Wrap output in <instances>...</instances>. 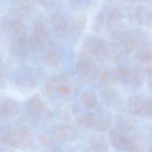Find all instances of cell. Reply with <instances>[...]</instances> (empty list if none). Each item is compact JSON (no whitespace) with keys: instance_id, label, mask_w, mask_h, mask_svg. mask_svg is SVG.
Wrapping results in <instances>:
<instances>
[{"instance_id":"6da1fadb","label":"cell","mask_w":152,"mask_h":152,"mask_svg":"<svg viewBox=\"0 0 152 152\" xmlns=\"http://www.w3.org/2000/svg\"><path fill=\"white\" fill-rule=\"evenodd\" d=\"M85 56L94 59L107 57L110 53V48L106 43L95 37H89L85 41Z\"/></svg>"},{"instance_id":"7a4b0ae2","label":"cell","mask_w":152,"mask_h":152,"mask_svg":"<svg viewBox=\"0 0 152 152\" xmlns=\"http://www.w3.org/2000/svg\"><path fill=\"white\" fill-rule=\"evenodd\" d=\"M8 143L18 149H27L32 144V134L30 131L24 127L14 129L7 136Z\"/></svg>"},{"instance_id":"3957f363","label":"cell","mask_w":152,"mask_h":152,"mask_svg":"<svg viewBox=\"0 0 152 152\" xmlns=\"http://www.w3.org/2000/svg\"><path fill=\"white\" fill-rule=\"evenodd\" d=\"M77 73L86 82H92L98 77L99 71L94 60L87 56H83L77 64Z\"/></svg>"},{"instance_id":"277c9868","label":"cell","mask_w":152,"mask_h":152,"mask_svg":"<svg viewBox=\"0 0 152 152\" xmlns=\"http://www.w3.org/2000/svg\"><path fill=\"white\" fill-rule=\"evenodd\" d=\"M151 102L144 97L135 96L130 99L128 108L134 115L145 118L151 115Z\"/></svg>"},{"instance_id":"5b68a950","label":"cell","mask_w":152,"mask_h":152,"mask_svg":"<svg viewBox=\"0 0 152 152\" xmlns=\"http://www.w3.org/2000/svg\"><path fill=\"white\" fill-rule=\"evenodd\" d=\"M56 137L62 142H72L78 137V131L70 125L59 126L55 129Z\"/></svg>"},{"instance_id":"8992f818","label":"cell","mask_w":152,"mask_h":152,"mask_svg":"<svg viewBox=\"0 0 152 152\" xmlns=\"http://www.w3.org/2000/svg\"><path fill=\"white\" fill-rule=\"evenodd\" d=\"M128 137L125 131L119 128L112 129L110 133V142L112 144L113 147L118 149V150H124L126 149L128 144Z\"/></svg>"},{"instance_id":"52a82bcc","label":"cell","mask_w":152,"mask_h":152,"mask_svg":"<svg viewBox=\"0 0 152 152\" xmlns=\"http://www.w3.org/2000/svg\"><path fill=\"white\" fill-rule=\"evenodd\" d=\"M50 20L55 34L58 37H62L66 33L67 29V21L65 17L61 12H54L52 14Z\"/></svg>"},{"instance_id":"ba28073f","label":"cell","mask_w":152,"mask_h":152,"mask_svg":"<svg viewBox=\"0 0 152 152\" xmlns=\"http://www.w3.org/2000/svg\"><path fill=\"white\" fill-rule=\"evenodd\" d=\"M145 72L140 67H134L128 74L127 80L129 81L130 85L134 87L141 86L144 81Z\"/></svg>"},{"instance_id":"9c48e42d","label":"cell","mask_w":152,"mask_h":152,"mask_svg":"<svg viewBox=\"0 0 152 152\" xmlns=\"http://www.w3.org/2000/svg\"><path fill=\"white\" fill-rule=\"evenodd\" d=\"M123 18H124V15L119 9H118V8L111 9L109 12L108 16H107V21H108L109 28H116V27L123 25L122 24Z\"/></svg>"},{"instance_id":"30bf717a","label":"cell","mask_w":152,"mask_h":152,"mask_svg":"<svg viewBox=\"0 0 152 152\" xmlns=\"http://www.w3.org/2000/svg\"><path fill=\"white\" fill-rule=\"evenodd\" d=\"M43 106H44V103H43L42 99L38 95L33 96L29 100V102L28 103V106H27L28 115H30L32 117L37 116L42 111Z\"/></svg>"},{"instance_id":"8fae6325","label":"cell","mask_w":152,"mask_h":152,"mask_svg":"<svg viewBox=\"0 0 152 152\" xmlns=\"http://www.w3.org/2000/svg\"><path fill=\"white\" fill-rule=\"evenodd\" d=\"M128 21L134 26H141L144 22V15L140 8H133L127 14Z\"/></svg>"},{"instance_id":"7c38bea8","label":"cell","mask_w":152,"mask_h":152,"mask_svg":"<svg viewBox=\"0 0 152 152\" xmlns=\"http://www.w3.org/2000/svg\"><path fill=\"white\" fill-rule=\"evenodd\" d=\"M17 108L16 102L12 99H5L0 102V115L8 117L14 113Z\"/></svg>"},{"instance_id":"4fadbf2b","label":"cell","mask_w":152,"mask_h":152,"mask_svg":"<svg viewBox=\"0 0 152 152\" xmlns=\"http://www.w3.org/2000/svg\"><path fill=\"white\" fill-rule=\"evenodd\" d=\"M81 101L84 106L88 110H94L98 105V101L95 94L90 91H85L81 94Z\"/></svg>"},{"instance_id":"5bb4252c","label":"cell","mask_w":152,"mask_h":152,"mask_svg":"<svg viewBox=\"0 0 152 152\" xmlns=\"http://www.w3.org/2000/svg\"><path fill=\"white\" fill-rule=\"evenodd\" d=\"M136 59L144 64H148V63H151L152 62V53L147 49L144 46H141L137 49V53H136Z\"/></svg>"},{"instance_id":"9a60e30c","label":"cell","mask_w":152,"mask_h":152,"mask_svg":"<svg viewBox=\"0 0 152 152\" xmlns=\"http://www.w3.org/2000/svg\"><path fill=\"white\" fill-rule=\"evenodd\" d=\"M45 61L48 67L55 68L59 65V63L61 61V56H60L59 53H57L56 51L51 50L46 53L45 58Z\"/></svg>"},{"instance_id":"2e32d148","label":"cell","mask_w":152,"mask_h":152,"mask_svg":"<svg viewBox=\"0 0 152 152\" xmlns=\"http://www.w3.org/2000/svg\"><path fill=\"white\" fill-rule=\"evenodd\" d=\"M113 79V76L112 73L110 70H104L100 77V86L102 87V89L103 90H107L110 88L111 82Z\"/></svg>"},{"instance_id":"e0dca14e","label":"cell","mask_w":152,"mask_h":152,"mask_svg":"<svg viewBox=\"0 0 152 152\" xmlns=\"http://www.w3.org/2000/svg\"><path fill=\"white\" fill-rule=\"evenodd\" d=\"M34 36L41 40L42 42H45L47 38V29L45 28V26L42 23V22H37L35 25V28H34Z\"/></svg>"},{"instance_id":"ac0fdd59","label":"cell","mask_w":152,"mask_h":152,"mask_svg":"<svg viewBox=\"0 0 152 152\" xmlns=\"http://www.w3.org/2000/svg\"><path fill=\"white\" fill-rule=\"evenodd\" d=\"M104 20H105V16L103 12H99L94 18L93 23H92V28L95 32H99L102 29L103 25H104Z\"/></svg>"},{"instance_id":"d6986e66","label":"cell","mask_w":152,"mask_h":152,"mask_svg":"<svg viewBox=\"0 0 152 152\" xmlns=\"http://www.w3.org/2000/svg\"><path fill=\"white\" fill-rule=\"evenodd\" d=\"M72 24L76 30L81 31L86 28V17L84 14H77L72 19Z\"/></svg>"},{"instance_id":"ffe728a7","label":"cell","mask_w":152,"mask_h":152,"mask_svg":"<svg viewBox=\"0 0 152 152\" xmlns=\"http://www.w3.org/2000/svg\"><path fill=\"white\" fill-rule=\"evenodd\" d=\"M18 82H20V89H32V87L35 86L33 78L30 76H28V74L27 75H22L20 77Z\"/></svg>"},{"instance_id":"44dd1931","label":"cell","mask_w":152,"mask_h":152,"mask_svg":"<svg viewBox=\"0 0 152 152\" xmlns=\"http://www.w3.org/2000/svg\"><path fill=\"white\" fill-rule=\"evenodd\" d=\"M91 148L94 152H101L103 151L105 144L102 137H94L91 140Z\"/></svg>"},{"instance_id":"7402d4cb","label":"cell","mask_w":152,"mask_h":152,"mask_svg":"<svg viewBox=\"0 0 152 152\" xmlns=\"http://www.w3.org/2000/svg\"><path fill=\"white\" fill-rule=\"evenodd\" d=\"M110 124V119L108 118L102 117L97 120V122L94 124V126H95V129H97L99 132H104L109 129Z\"/></svg>"},{"instance_id":"603a6c76","label":"cell","mask_w":152,"mask_h":152,"mask_svg":"<svg viewBox=\"0 0 152 152\" xmlns=\"http://www.w3.org/2000/svg\"><path fill=\"white\" fill-rule=\"evenodd\" d=\"M28 45L30 46V48L34 51V52H40L43 49L44 46V42H42L41 40L37 39L35 36L31 37L28 39Z\"/></svg>"},{"instance_id":"cb8c5ba5","label":"cell","mask_w":152,"mask_h":152,"mask_svg":"<svg viewBox=\"0 0 152 152\" xmlns=\"http://www.w3.org/2000/svg\"><path fill=\"white\" fill-rule=\"evenodd\" d=\"M78 123L81 126L85 128H89L94 125V119L91 114H86L78 119Z\"/></svg>"},{"instance_id":"d4e9b609","label":"cell","mask_w":152,"mask_h":152,"mask_svg":"<svg viewBox=\"0 0 152 152\" xmlns=\"http://www.w3.org/2000/svg\"><path fill=\"white\" fill-rule=\"evenodd\" d=\"M126 149L129 151V152H140L141 145H140V142L138 141V139L136 137H133L129 139Z\"/></svg>"},{"instance_id":"484cf974","label":"cell","mask_w":152,"mask_h":152,"mask_svg":"<svg viewBox=\"0 0 152 152\" xmlns=\"http://www.w3.org/2000/svg\"><path fill=\"white\" fill-rule=\"evenodd\" d=\"M128 74H129V71L124 67H118L116 70V77L120 81L127 79Z\"/></svg>"},{"instance_id":"4316f807","label":"cell","mask_w":152,"mask_h":152,"mask_svg":"<svg viewBox=\"0 0 152 152\" xmlns=\"http://www.w3.org/2000/svg\"><path fill=\"white\" fill-rule=\"evenodd\" d=\"M14 2L20 7L22 10L28 11L31 7V0H14Z\"/></svg>"},{"instance_id":"83f0119b","label":"cell","mask_w":152,"mask_h":152,"mask_svg":"<svg viewBox=\"0 0 152 152\" xmlns=\"http://www.w3.org/2000/svg\"><path fill=\"white\" fill-rule=\"evenodd\" d=\"M56 90L58 91V93L61 94H68L70 93V87L69 86H66V85H61V86H59Z\"/></svg>"},{"instance_id":"f1b7e54d","label":"cell","mask_w":152,"mask_h":152,"mask_svg":"<svg viewBox=\"0 0 152 152\" xmlns=\"http://www.w3.org/2000/svg\"><path fill=\"white\" fill-rule=\"evenodd\" d=\"M120 4L126 8H132L135 3V0H119Z\"/></svg>"},{"instance_id":"f546056e","label":"cell","mask_w":152,"mask_h":152,"mask_svg":"<svg viewBox=\"0 0 152 152\" xmlns=\"http://www.w3.org/2000/svg\"><path fill=\"white\" fill-rule=\"evenodd\" d=\"M145 73H147L148 76H149V85H150V87L152 89V66L149 67L146 69Z\"/></svg>"},{"instance_id":"4dcf8cb0","label":"cell","mask_w":152,"mask_h":152,"mask_svg":"<svg viewBox=\"0 0 152 152\" xmlns=\"http://www.w3.org/2000/svg\"><path fill=\"white\" fill-rule=\"evenodd\" d=\"M145 22H146V24H147L149 27L152 28V11L150 13H148V15H147V17H146Z\"/></svg>"},{"instance_id":"1f68e13d","label":"cell","mask_w":152,"mask_h":152,"mask_svg":"<svg viewBox=\"0 0 152 152\" xmlns=\"http://www.w3.org/2000/svg\"><path fill=\"white\" fill-rule=\"evenodd\" d=\"M38 1H39V3H40L43 6H47V5L49 4V3H50L51 0H38Z\"/></svg>"},{"instance_id":"d6a6232c","label":"cell","mask_w":152,"mask_h":152,"mask_svg":"<svg viewBox=\"0 0 152 152\" xmlns=\"http://www.w3.org/2000/svg\"><path fill=\"white\" fill-rule=\"evenodd\" d=\"M151 116H152V102H151Z\"/></svg>"},{"instance_id":"836d02e7","label":"cell","mask_w":152,"mask_h":152,"mask_svg":"<svg viewBox=\"0 0 152 152\" xmlns=\"http://www.w3.org/2000/svg\"><path fill=\"white\" fill-rule=\"evenodd\" d=\"M151 152H152V149H151Z\"/></svg>"}]
</instances>
